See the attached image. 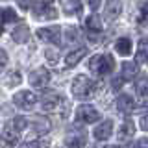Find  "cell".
Segmentation results:
<instances>
[{"label":"cell","mask_w":148,"mask_h":148,"mask_svg":"<svg viewBox=\"0 0 148 148\" xmlns=\"http://www.w3.org/2000/svg\"><path fill=\"white\" fill-rule=\"evenodd\" d=\"M96 91H98V83H95L91 78L83 76V74L74 78V82H72V95H74V98L85 102V100L92 98V96L96 95Z\"/></svg>","instance_id":"1"},{"label":"cell","mask_w":148,"mask_h":148,"mask_svg":"<svg viewBox=\"0 0 148 148\" xmlns=\"http://www.w3.org/2000/svg\"><path fill=\"white\" fill-rule=\"evenodd\" d=\"M87 67H89V71H92L95 74H98V76H108L115 69V59L109 54H98V56H92L89 59Z\"/></svg>","instance_id":"2"},{"label":"cell","mask_w":148,"mask_h":148,"mask_svg":"<svg viewBox=\"0 0 148 148\" xmlns=\"http://www.w3.org/2000/svg\"><path fill=\"white\" fill-rule=\"evenodd\" d=\"M37 100H39V96H37V92L34 91H18L13 95V104L18 106V108H22V109H32L34 106L37 104Z\"/></svg>","instance_id":"3"},{"label":"cell","mask_w":148,"mask_h":148,"mask_svg":"<svg viewBox=\"0 0 148 148\" xmlns=\"http://www.w3.org/2000/svg\"><path fill=\"white\" fill-rule=\"evenodd\" d=\"M76 120L78 122H83V124H92L96 120H100V113L96 108H92L89 104H83L76 109Z\"/></svg>","instance_id":"4"},{"label":"cell","mask_w":148,"mask_h":148,"mask_svg":"<svg viewBox=\"0 0 148 148\" xmlns=\"http://www.w3.org/2000/svg\"><path fill=\"white\" fill-rule=\"evenodd\" d=\"M85 28H87V37L91 41H100L102 37V21L96 15H91L85 18Z\"/></svg>","instance_id":"5"},{"label":"cell","mask_w":148,"mask_h":148,"mask_svg":"<svg viewBox=\"0 0 148 148\" xmlns=\"http://www.w3.org/2000/svg\"><path fill=\"white\" fill-rule=\"evenodd\" d=\"M35 34H37V37H39L43 43H56V45H58L59 41H61V30H59V26L39 28Z\"/></svg>","instance_id":"6"},{"label":"cell","mask_w":148,"mask_h":148,"mask_svg":"<svg viewBox=\"0 0 148 148\" xmlns=\"http://www.w3.org/2000/svg\"><path fill=\"white\" fill-rule=\"evenodd\" d=\"M61 104H63V98L58 92L50 91V92H45L41 96V108H43V111H56Z\"/></svg>","instance_id":"7"},{"label":"cell","mask_w":148,"mask_h":148,"mask_svg":"<svg viewBox=\"0 0 148 148\" xmlns=\"http://www.w3.org/2000/svg\"><path fill=\"white\" fill-rule=\"evenodd\" d=\"M34 13H35V18H39V21H52V18L58 17L56 8L52 6V4H48V2L37 4L35 9H34Z\"/></svg>","instance_id":"8"},{"label":"cell","mask_w":148,"mask_h":148,"mask_svg":"<svg viewBox=\"0 0 148 148\" xmlns=\"http://www.w3.org/2000/svg\"><path fill=\"white\" fill-rule=\"evenodd\" d=\"M30 83L34 87H45L46 83L50 82V71L48 69H45V67H39V69H35V71H32L30 72Z\"/></svg>","instance_id":"9"},{"label":"cell","mask_w":148,"mask_h":148,"mask_svg":"<svg viewBox=\"0 0 148 148\" xmlns=\"http://www.w3.org/2000/svg\"><path fill=\"white\" fill-rule=\"evenodd\" d=\"M2 143H4L8 148L17 146V143H18V132L11 126V124L4 128V132H2Z\"/></svg>","instance_id":"10"},{"label":"cell","mask_w":148,"mask_h":148,"mask_svg":"<svg viewBox=\"0 0 148 148\" xmlns=\"http://www.w3.org/2000/svg\"><path fill=\"white\" fill-rule=\"evenodd\" d=\"M111 133H113V122H111V120H104V122H102L100 126H96V130H95L96 141H108L111 137Z\"/></svg>","instance_id":"11"},{"label":"cell","mask_w":148,"mask_h":148,"mask_svg":"<svg viewBox=\"0 0 148 148\" xmlns=\"http://www.w3.org/2000/svg\"><path fill=\"white\" fill-rule=\"evenodd\" d=\"M117 109L122 111V113H132V111L135 109V100H133V96L120 95L119 100H117Z\"/></svg>","instance_id":"12"},{"label":"cell","mask_w":148,"mask_h":148,"mask_svg":"<svg viewBox=\"0 0 148 148\" xmlns=\"http://www.w3.org/2000/svg\"><path fill=\"white\" fill-rule=\"evenodd\" d=\"M120 11H122V2H120V0H108L104 13H106V17H108L109 21L117 18L120 15Z\"/></svg>","instance_id":"13"},{"label":"cell","mask_w":148,"mask_h":148,"mask_svg":"<svg viewBox=\"0 0 148 148\" xmlns=\"http://www.w3.org/2000/svg\"><path fill=\"white\" fill-rule=\"evenodd\" d=\"M139 74L137 61H124L122 63V80H133Z\"/></svg>","instance_id":"14"},{"label":"cell","mask_w":148,"mask_h":148,"mask_svg":"<svg viewBox=\"0 0 148 148\" xmlns=\"http://www.w3.org/2000/svg\"><path fill=\"white\" fill-rule=\"evenodd\" d=\"M133 133H135V124L132 120H126L119 128V141H128V139L133 137Z\"/></svg>","instance_id":"15"},{"label":"cell","mask_w":148,"mask_h":148,"mask_svg":"<svg viewBox=\"0 0 148 148\" xmlns=\"http://www.w3.org/2000/svg\"><path fill=\"white\" fill-rule=\"evenodd\" d=\"M85 56H87V48H78V50H74V52H71L65 58V63H67V67H76Z\"/></svg>","instance_id":"16"},{"label":"cell","mask_w":148,"mask_h":148,"mask_svg":"<svg viewBox=\"0 0 148 148\" xmlns=\"http://www.w3.org/2000/svg\"><path fill=\"white\" fill-rule=\"evenodd\" d=\"M61 8L69 15H74V13L78 15L82 11V0H61Z\"/></svg>","instance_id":"17"},{"label":"cell","mask_w":148,"mask_h":148,"mask_svg":"<svg viewBox=\"0 0 148 148\" xmlns=\"http://www.w3.org/2000/svg\"><path fill=\"white\" fill-rule=\"evenodd\" d=\"M132 41L128 39V37H120V39L115 43V50L120 54V56H130L132 54Z\"/></svg>","instance_id":"18"},{"label":"cell","mask_w":148,"mask_h":148,"mask_svg":"<svg viewBox=\"0 0 148 148\" xmlns=\"http://www.w3.org/2000/svg\"><path fill=\"white\" fill-rule=\"evenodd\" d=\"M137 63L148 61V37H143L139 41V48H137V56H135Z\"/></svg>","instance_id":"19"},{"label":"cell","mask_w":148,"mask_h":148,"mask_svg":"<svg viewBox=\"0 0 148 148\" xmlns=\"http://www.w3.org/2000/svg\"><path fill=\"white\" fill-rule=\"evenodd\" d=\"M13 39H15L17 43H26V41L30 39V30H28V26L26 24L17 26L15 30H13Z\"/></svg>","instance_id":"20"},{"label":"cell","mask_w":148,"mask_h":148,"mask_svg":"<svg viewBox=\"0 0 148 148\" xmlns=\"http://www.w3.org/2000/svg\"><path fill=\"white\" fill-rule=\"evenodd\" d=\"M135 92L137 96H148V76H141L135 80Z\"/></svg>","instance_id":"21"},{"label":"cell","mask_w":148,"mask_h":148,"mask_svg":"<svg viewBox=\"0 0 148 148\" xmlns=\"http://www.w3.org/2000/svg\"><path fill=\"white\" fill-rule=\"evenodd\" d=\"M0 18H2V22H15L18 17H17V13L13 11V9L2 8V9H0Z\"/></svg>","instance_id":"22"},{"label":"cell","mask_w":148,"mask_h":148,"mask_svg":"<svg viewBox=\"0 0 148 148\" xmlns=\"http://www.w3.org/2000/svg\"><path fill=\"white\" fill-rule=\"evenodd\" d=\"M28 122H30V120L24 119V117H15V119L11 120V126L15 128L18 133H21V132H24V130L28 128Z\"/></svg>","instance_id":"23"},{"label":"cell","mask_w":148,"mask_h":148,"mask_svg":"<svg viewBox=\"0 0 148 148\" xmlns=\"http://www.w3.org/2000/svg\"><path fill=\"white\" fill-rule=\"evenodd\" d=\"M85 139L83 137H67V148H83Z\"/></svg>","instance_id":"24"},{"label":"cell","mask_w":148,"mask_h":148,"mask_svg":"<svg viewBox=\"0 0 148 148\" xmlns=\"http://www.w3.org/2000/svg\"><path fill=\"white\" fill-rule=\"evenodd\" d=\"M18 83H21V72L18 71H13L6 76V85L13 87V85H18Z\"/></svg>","instance_id":"25"},{"label":"cell","mask_w":148,"mask_h":148,"mask_svg":"<svg viewBox=\"0 0 148 148\" xmlns=\"http://www.w3.org/2000/svg\"><path fill=\"white\" fill-rule=\"evenodd\" d=\"M65 32H67V41L69 43H74V41H78L80 39V32H78V28H72V26H67L65 28Z\"/></svg>","instance_id":"26"},{"label":"cell","mask_w":148,"mask_h":148,"mask_svg":"<svg viewBox=\"0 0 148 148\" xmlns=\"http://www.w3.org/2000/svg\"><path fill=\"white\" fill-rule=\"evenodd\" d=\"M34 126L37 128V132H39V133H45V132H48V130H50L48 120H43V119H37L35 122H34Z\"/></svg>","instance_id":"27"},{"label":"cell","mask_w":148,"mask_h":148,"mask_svg":"<svg viewBox=\"0 0 148 148\" xmlns=\"http://www.w3.org/2000/svg\"><path fill=\"white\" fill-rule=\"evenodd\" d=\"M146 18H148V2L143 4L141 9H139V13H137V22H145Z\"/></svg>","instance_id":"28"},{"label":"cell","mask_w":148,"mask_h":148,"mask_svg":"<svg viewBox=\"0 0 148 148\" xmlns=\"http://www.w3.org/2000/svg\"><path fill=\"white\" fill-rule=\"evenodd\" d=\"M8 65V52L4 48H0V69Z\"/></svg>","instance_id":"29"},{"label":"cell","mask_w":148,"mask_h":148,"mask_svg":"<svg viewBox=\"0 0 148 148\" xmlns=\"http://www.w3.org/2000/svg\"><path fill=\"white\" fill-rule=\"evenodd\" d=\"M133 148H148V137H143L133 145Z\"/></svg>","instance_id":"30"},{"label":"cell","mask_w":148,"mask_h":148,"mask_svg":"<svg viewBox=\"0 0 148 148\" xmlns=\"http://www.w3.org/2000/svg\"><path fill=\"white\" fill-rule=\"evenodd\" d=\"M41 143L39 141H30V143H24V145H21L18 148H39Z\"/></svg>","instance_id":"31"},{"label":"cell","mask_w":148,"mask_h":148,"mask_svg":"<svg viewBox=\"0 0 148 148\" xmlns=\"http://www.w3.org/2000/svg\"><path fill=\"white\" fill-rule=\"evenodd\" d=\"M141 130H145V132H148V115H145V117L141 119Z\"/></svg>","instance_id":"32"},{"label":"cell","mask_w":148,"mask_h":148,"mask_svg":"<svg viewBox=\"0 0 148 148\" xmlns=\"http://www.w3.org/2000/svg\"><path fill=\"white\" fill-rule=\"evenodd\" d=\"M89 6H91V9H98L100 0H89Z\"/></svg>","instance_id":"33"},{"label":"cell","mask_w":148,"mask_h":148,"mask_svg":"<svg viewBox=\"0 0 148 148\" xmlns=\"http://www.w3.org/2000/svg\"><path fill=\"white\" fill-rule=\"evenodd\" d=\"M122 83H124V80H113V89H120Z\"/></svg>","instance_id":"34"},{"label":"cell","mask_w":148,"mask_h":148,"mask_svg":"<svg viewBox=\"0 0 148 148\" xmlns=\"http://www.w3.org/2000/svg\"><path fill=\"white\" fill-rule=\"evenodd\" d=\"M0 34H2V21H0Z\"/></svg>","instance_id":"35"},{"label":"cell","mask_w":148,"mask_h":148,"mask_svg":"<svg viewBox=\"0 0 148 148\" xmlns=\"http://www.w3.org/2000/svg\"><path fill=\"white\" fill-rule=\"evenodd\" d=\"M109 148H120V146H109Z\"/></svg>","instance_id":"36"}]
</instances>
